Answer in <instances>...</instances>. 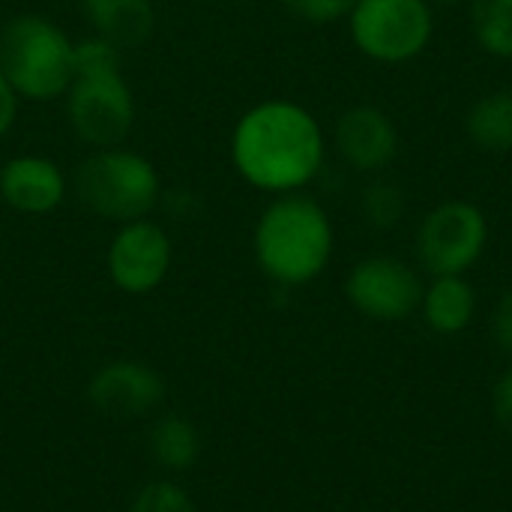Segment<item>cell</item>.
Segmentation results:
<instances>
[{"label": "cell", "instance_id": "cell-1", "mask_svg": "<svg viewBox=\"0 0 512 512\" xmlns=\"http://www.w3.org/2000/svg\"><path fill=\"white\" fill-rule=\"evenodd\" d=\"M327 144L315 114L288 99L252 105L231 132V165L255 189L288 195L324 168Z\"/></svg>", "mask_w": 512, "mask_h": 512}, {"label": "cell", "instance_id": "cell-2", "mask_svg": "<svg viewBox=\"0 0 512 512\" xmlns=\"http://www.w3.org/2000/svg\"><path fill=\"white\" fill-rule=\"evenodd\" d=\"M252 252L270 282L282 288L309 285L333 258V222L303 192L276 195L255 222Z\"/></svg>", "mask_w": 512, "mask_h": 512}, {"label": "cell", "instance_id": "cell-3", "mask_svg": "<svg viewBox=\"0 0 512 512\" xmlns=\"http://www.w3.org/2000/svg\"><path fill=\"white\" fill-rule=\"evenodd\" d=\"M0 72L18 99H60L75 81V42L45 15H15L0 27Z\"/></svg>", "mask_w": 512, "mask_h": 512}, {"label": "cell", "instance_id": "cell-4", "mask_svg": "<svg viewBox=\"0 0 512 512\" xmlns=\"http://www.w3.org/2000/svg\"><path fill=\"white\" fill-rule=\"evenodd\" d=\"M72 192L87 213L114 225H126L156 210L162 183L147 156L120 144L84 156L72 174Z\"/></svg>", "mask_w": 512, "mask_h": 512}, {"label": "cell", "instance_id": "cell-5", "mask_svg": "<svg viewBox=\"0 0 512 512\" xmlns=\"http://www.w3.org/2000/svg\"><path fill=\"white\" fill-rule=\"evenodd\" d=\"M63 99L69 129L93 150L120 147L135 126V96L120 72V63L78 66Z\"/></svg>", "mask_w": 512, "mask_h": 512}, {"label": "cell", "instance_id": "cell-6", "mask_svg": "<svg viewBox=\"0 0 512 512\" xmlns=\"http://www.w3.org/2000/svg\"><path fill=\"white\" fill-rule=\"evenodd\" d=\"M348 24L354 45L378 63L420 57L435 33L429 0H357Z\"/></svg>", "mask_w": 512, "mask_h": 512}, {"label": "cell", "instance_id": "cell-7", "mask_svg": "<svg viewBox=\"0 0 512 512\" xmlns=\"http://www.w3.org/2000/svg\"><path fill=\"white\" fill-rule=\"evenodd\" d=\"M489 243V219L471 201H447L417 228V258L432 276L468 273Z\"/></svg>", "mask_w": 512, "mask_h": 512}, {"label": "cell", "instance_id": "cell-8", "mask_svg": "<svg viewBox=\"0 0 512 512\" xmlns=\"http://www.w3.org/2000/svg\"><path fill=\"white\" fill-rule=\"evenodd\" d=\"M171 261L174 246L168 231L147 216L117 225L105 252V270L111 285L132 297L156 291L168 279Z\"/></svg>", "mask_w": 512, "mask_h": 512}, {"label": "cell", "instance_id": "cell-9", "mask_svg": "<svg viewBox=\"0 0 512 512\" xmlns=\"http://www.w3.org/2000/svg\"><path fill=\"white\" fill-rule=\"evenodd\" d=\"M420 273L390 255H372L354 264L345 279L348 303L372 321H405L423 303Z\"/></svg>", "mask_w": 512, "mask_h": 512}, {"label": "cell", "instance_id": "cell-10", "mask_svg": "<svg viewBox=\"0 0 512 512\" xmlns=\"http://www.w3.org/2000/svg\"><path fill=\"white\" fill-rule=\"evenodd\" d=\"M90 405L111 420H141L165 402L162 375L141 360H111L87 381Z\"/></svg>", "mask_w": 512, "mask_h": 512}, {"label": "cell", "instance_id": "cell-11", "mask_svg": "<svg viewBox=\"0 0 512 512\" xmlns=\"http://www.w3.org/2000/svg\"><path fill=\"white\" fill-rule=\"evenodd\" d=\"M333 141L339 156L363 174H378L399 156V129L378 105H354L342 111Z\"/></svg>", "mask_w": 512, "mask_h": 512}, {"label": "cell", "instance_id": "cell-12", "mask_svg": "<svg viewBox=\"0 0 512 512\" xmlns=\"http://www.w3.org/2000/svg\"><path fill=\"white\" fill-rule=\"evenodd\" d=\"M69 192L63 168L36 153H21L3 162L0 168V201L24 216L54 213Z\"/></svg>", "mask_w": 512, "mask_h": 512}, {"label": "cell", "instance_id": "cell-13", "mask_svg": "<svg viewBox=\"0 0 512 512\" xmlns=\"http://www.w3.org/2000/svg\"><path fill=\"white\" fill-rule=\"evenodd\" d=\"M81 12L93 36H102L120 51L144 45L156 27L153 0H81Z\"/></svg>", "mask_w": 512, "mask_h": 512}, {"label": "cell", "instance_id": "cell-14", "mask_svg": "<svg viewBox=\"0 0 512 512\" xmlns=\"http://www.w3.org/2000/svg\"><path fill=\"white\" fill-rule=\"evenodd\" d=\"M423 318L441 336L462 333L477 309V294L465 276H435V282L423 291Z\"/></svg>", "mask_w": 512, "mask_h": 512}, {"label": "cell", "instance_id": "cell-15", "mask_svg": "<svg viewBox=\"0 0 512 512\" xmlns=\"http://www.w3.org/2000/svg\"><path fill=\"white\" fill-rule=\"evenodd\" d=\"M201 447V432L186 414L168 411L150 429V456L159 468L171 474L195 468L201 459Z\"/></svg>", "mask_w": 512, "mask_h": 512}, {"label": "cell", "instance_id": "cell-16", "mask_svg": "<svg viewBox=\"0 0 512 512\" xmlns=\"http://www.w3.org/2000/svg\"><path fill=\"white\" fill-rule=\"evenodd\" d=\"M468 138L486 153L512 150V90H492L480 96L465 117Z\"/></svg>", "mask_w": 512, "mask_h": 512}, {"label": "cell", "instance_id": "cell-17", "mask_svg": "<svg viewBox=\"0 0 512 512\" xmlns=\"http://www.w3.org/2000/svg\"><path fill=\"white\" fill-rule=\"evenodd\" d=\"M471 30L486 54L512 60V0H471Z\"/></svg>", "mask_w": 512, "mask_h": 512}, {"label": "cell", "instance_id": "cell-18", "mask_svg": "<svg viewBox=\"0 0 512 512\" xmlns=\"http://www.w3.org/2000/svg\"><path fill=\"white\" fill-rule=\"evenodd\" d=\"M126 512H198L192 495L174 480H153L132 498Z\"/></svg>", "mask_w": 512, "mask_h": 512}, {"label": "cell", "instance_id": "cell-19", "mask_svg": "<svg viewBox=\"0 0 512 512\" xmlns=\"http://www.w3.org/2000/svg\"><path fill=\"white\" fill-rule=\"evenodd\" d=\"M405 213V195L396 183L378 180L363 192V216L372 228H393Z\"/></svg>", "mask_w": 512, "mask_h": 512}, {"label": "cell", "instance_id": "cell-20", "mask_svg": "<svg viewBox=\"0 0 512 512\" xmlns=\"http://www.w3.org/2000/svg\"><path fill=\"white\" fill-rule=\"evenodd\" d=\"M357 0H282V6L306 24H336L351 15Z\"/></svg>", "mask_w": 512, "mask_h": 512}, {"label": "cell", "instance_id": "cell-21", "mask_svg": "<svg viewBox=\"0 0 512 512\" xmlns=\"http://www.w3.org/2000/svg\"><path fill=\"white\" fill-rule=\"evenodd\" d=\"M492 408H495V417H498L501 429L507 432V438L512 441V369L504 372V378L495 384Z\"/></svg>", "mask_w": 512, "mask_h": 512}, {"label": "cell", "instance_id": "cell-22", "mask_svg": "<svg viewBox=\"0 0 512 512\" xmlns=\"http://www.w3.org/2000/svg\"><path fill=\"white\" fill-rule=\"evenodd\" d=\"M492 330H495V339H498V345L504 348V354H510L512 357V288H507L504 297L498 300Z\"/></svg>", "mask_w": 512, "mask_h": 512}, {"label": "cell", "instance_id": "cell-23", "mask_svg": "<svg viewBox=\"0 0 512 512\" xmlns=\"http://www.w3.org/2000/svg\"><path fill=\"white\" fill-rule=\"evenodd\" d=\"M18 96H15V90L9 87V81L3 78V72H0V138H6L9 135V129L15 126V117H18Z\"/></svg>", "mask_w": 512, "mask_h": 512}, {"label": "cell", "instance_id": "cell-24", "mask_svg": "<svg viewBox=\"0 0 512 512\" xmlns=\"http://www.w3.org/2000/svg\"><path fill=\"white\" fill-rule=\"evenodd\" d=\"M429 3H444V6H456V3H462V0H429Z\"/></svg>", "mask_w": 512, "mask_h": 512}]
</instances>
